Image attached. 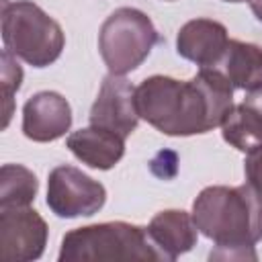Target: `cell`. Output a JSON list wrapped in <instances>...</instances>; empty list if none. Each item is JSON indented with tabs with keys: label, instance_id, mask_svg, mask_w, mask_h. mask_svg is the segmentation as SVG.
Instances as JSON below:
<instances>
[{
	"label": "cell",
	"instance_id": "cell-11",
	"mask_svg": "<svg viewBox=\"0 0 262 262\" xmlns=\"http://www.w3.org/2000/svg\"><path fill=\"white\" fill-rule=\"evenodd\" d=\"M70 151L90 168L108 170L113 168L125 154V139L113 131L100 127H86L74 131L68 137Z\"/></svg>",
	"mask_w": 262,
	"mask_h": 262
},
{
	"label": "cell",
	"instance_id": "cell-7",
	"mask_svg": "<svg viewBox=\"0 0 262 262\" xmlns=\"http://www.w3.org/2000/svg\"><path fill=\"white\" fill-rule=\"evenodd\" d=\"M47 244V223L31 207L0 209V260L31 262Z\"/></svg>",
	"mask_w": 262,
	"mask_h": 262
},
{
	"label": "cell",
	"instance_id": "cell-13",
	"mask_svg": "<svg viewBox=\"0 0 262 262\" xmlns=\"http://www.w3.org/2000/svg\"><path fill=\"white\" fill-rule=\"evenodd\" d=\"M233 88L239 90H258L262 88V47L254 43H244L237 39H229L227 49L219 63L215 66Z\"/></svg>",
	"mask_w": 262,
	"mask_h": 262
},
{
	"label": "cell",
	"instance_id": "cell-17",
	"mask_svg": "<svg viewBox=\"0 0 262 262\" xmlns=\"http://www.w3.org/2000/svg\"><path fill=\"white\" fill-rule=\"evenodd\" d=\"M244 172H246V182H250L252 186H256L262 192V149L248 154Z\"/></svg>",
	"mask_w": 262,
	"mask_h": 262
},
{
	"label": "cell",
	"instance_id": "cell-4",
	"mask_svg": "<svg viewBox=\"0 0 262 262\" xmlns=\"http://www.w3.org/2000/svg\"><path fill=\"white\" fill-rule=\"evenodd\" d=\"M2 39L14 57L25 59L33 68L53 63L66 43L61 27L31 0L4 2Z\"/></svg>",
	"mask_w": 262,
	"mask_h": 262
},
{
	"label": "cell",
	"instance_id": "cell-3",
	"mask_svg": "<svg viewBox=\"0 0 262 262\" xmlns=\"http://www.w3.org/2000/svg\"><path fill=\"white\" fill-rule=\"evenodd\" d=\"M61 262H113V260H164L147 229L125 221L76 227L61 239Z\"/></svg>",
	"mask_w": 262,
	"mask_h": 262
},
{
	"label": "cell",
	"instance_id": "cell-20",
	"mask_svg": "<svg viewBox=\"0 0 262 262\" xmlns=\"http://www.w3.org/2000/svg\"><path fill=\"white\" fill-rule=\"evenodd\" d=\"M225 2H246V0H225Z\"/></svg>",
	"mask_w": 262,
	"mask_h": 262
},
{
	"label": "cell",
	"instance_id": "cell-5",
	"mask_svg": "<svg viewBox=\"0 0 262 262\" xmlns=\"http://www.w3.org/2000/svg\"><path fill=\"white\" fill-rule=\"evenodd\" d=\"M158 31L149 16L137 8H117L100 27L98 49L111 74L123 76L149 55Z\"/></svg>",
	"mask_w": 262,
	"mask_h": 262
},
{
	"label": "cell",
	"instance_id": "cell-6",
	"mask_svg": "<svg viewBox=\"0 0 262 262\" xmlns=\"http://www.w3.org/2000/svg\"><path fill=\"white\" fill-rule=\"evenodd\" d=\"M106 190L74 166H57L47 180V207L63 219L90 217L102 209Z\"/></svg>",
	"mask_w": 262,
	"mask_h": 262
},
{
	"label": "cell",
	"instance_id": "cell-9",
	"mask_svg": "<svg viewBox=\"0 0 262 262\" xmlns=\"http://www.w3.org/2000/svg\"><path fill=\"white\" fill-rule=\"evenodd\" d=\"M72 125L68 100L51 90L33 94L23 106V133L39 143L59 139Z\"/></svg>",
	"mask_w": 262,
	"mask_h": 262
},
{
	"label": "cell",
	"instance_id": "cell-8",
	"mask_svg": "<svg viewBox=\"0 0 262 262\" xmlns=\"http://www.w3.org/2000/svg\"><path fill=\"white\" fill-rule=\"evenodd\" d=\"M137 123L139 113L135 104V88L123 76L108 74L90 108V125L113 131L125 139L135 131Z\"/></svg>",
	"mask_w": 262,
	"mask_h": 262
},
{
	"label": "cell",
	"instance_id": "cell-19",
	"mask_svg": "<svg viewBox=\"0 0 262 262\" xmlns=\"http://www.w3.org/2000/svg\"><path fill=\"white\" fill-rule=\"evenodd\" d=\"M250 6H252V12L256 14V18L262 23V0H250Z\"/></svg>",
	"mask_w": 262,
	"mask_h": 262
},
{
	"label": "cell",
	"instance_id": "cell-15",
	"mask_svg": "<svg viewBox=\"0 0 262 262\" xmlns=\"http://www.w3.org/2000/svg\"><path fill=\"white\" fill-rule=\"evenodd\" d=\"M39 182L35 174L20 164H4L0 170V209L29 207Z\"/></svg>",
	"mask_w": 262,
	"mask_h": 262
},
{
	"label": "cell",
	"instance_id": "cell-14",
	"mask_svg": "<svg viewBox=\"0 0 262 262\" xmlns=\"http://www.w3.org/2000/svg\"><path fill=\"white\" fill-rule=\"evenodd\" d=\"M223 139L239 151L254 154L262 149V113L248 100L235 104L221 123Z\"/></svg>",
	"mask_w": 262,
	"mask_h": 262
},
{
	"label": "cell",
	"instance_id": "cell-18",
	"mask_svg": "<svg viewBox=\"0 0 262 262\" xmlns=\"http://www.w3.org/2000/svg\"><path fill=\"white\" fill-rule=\"evenodd\" d=\"M244 100H248L250 104H254L260 113H262V88H258V90H252V92H248V96L244 98Z\"/></svg>",
	"mask_w": 262,
	"mask_h": 262
},
{
	"label": "cell",
	"instance_id": "cell-1",
	"mask_svg": "<svg viewBox=\"0 0 262 262\" xmlns=\"http://www.w3.org/2000/svg\"><path fill=\"white\" fill-rule=\"evenodd\" d=\"M135 104L158 131L186 137L221 127L233 108V86L217 68H201L186 82L151 76L135 88Z\"/></svg>",
	"mask_w": 262,
	"mask_h": 262
},
{
	"label": "cell",
	"instance_id": "cell-10",
	"mask_svg": "<svg viewBox=\"0 0 262 262\" xmlns=\"http://www.w3.org/2000/svg\"><path fill=\"white\" fill-rule=\"evenodd\" d=\"M227 31L211 18H194L180 27L176 51L201 68H215L227 49Z\"/></svg>",
	"mask_w": 262,
	"mask_h": 262
},
{
	"label": "cell",
	"instance_id": "cell-16",
	"mask_svg": "<svg viewBox=\"0 0 262 262\" xmlns=\"http://www.w3.org/2000/svg\"><path fill=\"white\" fill-rule=\"evenodd\" d=\"M20 80H23V70L16 63L14 55L4 49L2 51V98H4V119H2V127L6 129L12 117V108H14V92L20 88Z\"/></svg>",
	"mask_w": 262,
	"mask_h": 262
},
{
	"label": "cell",
	"instance_id": "cell-12",
	"mask_svg": "<svg viewBox=\"0 0 262 262\" xmlns=\"http://www.w3.org/2000/svg\"><path fill=\"white\" fill-rule=\"evenodd\" d=\"M147 233L162 252L164 260H174L176 256L192 250L196 244V225L192 215L178 209L160 211L149 221Z\"/></svg>",
	"mask_w": 262,
	"mask_h": 262
},
{
	"label": "cell",
	"instance_id": "cell-2",
	"mask_svg": "<svg viewBox=\"0 0 262 262\" xmlns=\"http://www.w3.org/2000/svg\"><path fill=\"white\" fill-rule=\"evenodd\" d=\"M192 221L219 250H229V258L235 252L256 258L252 248L262 239V192L250 182L207 186L192 203Z\"/></svg>",
	"mask_w": 262,
	"mask_h": 262
}]
</instances>
